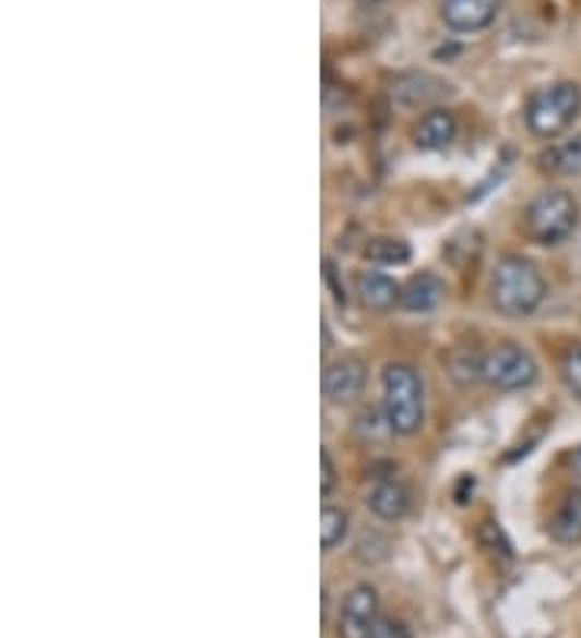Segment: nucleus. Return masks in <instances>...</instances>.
Instances as JSON below:
<instances>
[{"instance_id":"1","label":"nucleus","mask_w":581,"mask_h":638,"mask_svg":"<svg viewBox=\"0 0 581 638\" xmlns=\"http://www.w3.org/2000/svg\"><path fill=\"white\" fill-rule=\"evenodd\" d=\"M546 300V278L543 272L523 258V255H505L498 265H495V275H491V303L498 313L505 316H530L543 306Z\"/></svg>"},{"instance_id":"2","label":"nucleus","mask_w":581,"mask_h":638,"mask_svg":"<svg viewBox=\"0 0 581 638\" xmlns=\"http://www.w3.org/2000/svg\"><path fill=\"white\" fill-rule=\"evenodd\" d=\"M381 410L398 435H417L427 420V390L417 368L394 361L381 374Z\"/></svg>"},{"instance_id":"3","label":"nucleus","mask_w":581,"mask_h":638,"mask_svg":"<svg viewBox=\"0 0 581 638\" xmlns=\"http://www.w3.org/2000/svg\"><path fill=\"white\" fill-rule=\"evenodd\" d=\"M581 117V87L576 81H553L536 87L526 97L523 120L526 130L540 140H556L562 136Z\"/></svg>"},{"instance_id":"4","label":"nucleus","mask_w":581,"mask_h":638,"mask_svg":"<svg viewBox=\"0 0 581 638\" xmlns=\"http://www.w3.org/2000/svg\"><path fill=\"white\" fill-rule=\"evenodd\" d=\"M579 216V201L569 191L549 188V191H540L526 204V210H523V229H526V236L536 245H559V242H566L576 232Z\"/></svg>"},{"instance_id":"5","label":"nucleus","mask_w":581,"mask_h":638,"mask_svg":"<svg viewBox=\"0 0 581 638\" xmlns=\"http://www.w3.org/2000/svg\"><path fill=\"white\" fill-rule=\"evenodd\" d=\"M540 377L536 358L517 342H498L488 352H482V381L495 390H526Z\"/></svg>"},{"instance_id":"6","label":"nucleus","mask_w":581,"mask_h":638,"mask_svg":"<svg viewBox=\"0 0 581 638\" xmlns=\"http://www.w3.org/2000/svg\"><path fill=\"white\" fill-rule=\"evenodd\" d=\"M323 397L333 407H353L359 404L368 384V368L359 354H340L323 364Z\"/></svg>"},{"instance_id":"7","label":"nucleus","mask_w":581,"mask_h":638,"mask_svg":"<svg viewBox=\"0 0 581 638\" xmlns=\"http://www.w3.org/2000/svg\"><path fill=\"white\" fill-rule=\"evenodd\" d=\"M378 619V590L371 583H356L340 603L336 638H371Z\"/></svg>"},{"instance_id":"8","label":"nucleus","mask_w":581,"mask_h":638,"mask_svg":"<svg viewBox=\"0 0 581 638\" xmlns=\"http://www.w3.org/2000/svg\"><path fill=\"white\" fill-rule=\"evenodd\" d=\"M501 0H442V23L452 33H482L495 23Z\"/></svg>"},{"instance_id":"9","label":"nucleus","mask_w":581,"mask_h":638,"mask_svg":"<svg viewBox=\"0 0 581 638\" xmlns=\"http://www.w3.org/2000/svg\"><path fill=\"white\" fill-rule=\"evenodd\" d=\"M446 94H449V84L427 74V71L398 74L391 84V97L404 107H434L436 100H442Z\"/></svg>"},{"instance_id":"10","label":"nucleus","mask_w":581,"mask_h":638,"mask_svg":"<svg viewBox=\"0 0 581 638\" xmlns=\"http://www.w3.org/2000/svg\"><path fill=\"white\" fill-rule=\"evenodd\" d=\"M411 491L407 484H401L398 478H381L371 491H368V509L384 519V522H398L411 513Z\"/></svg>"},{"instance_id":"11","label":"nucleus","mask_w":581,"mask_h":638,"mask_svg":"<svg viewBox=\"0 0 581 638\" xmlns=\"http://www.w3.org/2000/svg\"><path fill=\"white\" fill-rule=\"evenodd\" d=\"M446 300V284L436 278L434 272H420L407 284H401V300L398 306L404 313H430Z\"/></svg>"},{"instance_id":"12","label":"nucleus","mask_w":581,"mask_h":638,"mask_svg":"<svg viewBox=\"0 0 581 638\" xmlns=\"http://www.w3.org/2000/svg\"><path fill=\"white\" fill-rule=\"evenodd\" d=\"M459 133V123H455V113H449L446 107H434L420 117V123L414 127V145L424 148V152H439L446 145H452Z\"/></svg>"},{"instance_id":"13","label":"nucleus","mask_w":581,"mask_h":638,"mask_svg":"<svg viewBox=\"0 0 581 638\" xmlns=\"http://www.w3.org/2000/svg\"><path fill=\"white\" fill-rule=\"evenodd\" d=\"M356 293H359V300L368 310L388 313L401 300V284L394 281V278H388V275H381V272H363L356 278Z\"/></svg>"},{"instance_id":"14","label":"nucleus","mask_w":581,"mask_h":638,"mask_svg":"<svg viewBox=\"0 0 581 638\" xmlns=\"http://www.w3.org/2000/svg\"><path fill=\"white\" fill-rule=\"evenodd\" d=\"M540 161H543V171H549V174L581 181V133H576L572 140L553 142V145L540 155Z\"/></svg>"},{"instance_id":"15","label":"nucleus","mask_w":581,"mask_h":638,"mask_svg":"<svg viewBox=\"0 0 581 638\" xmlns=\"http://www.w3.org/2000/svg\"><path fill=\"white\" fill-rule=\"evenodd\" d=\"M549 535L559 542V545H579L581 542V494H569L556 516L549 519Z\"/></svg>"},{"instance_id":"16","label":"nucleus","mask_w":581,"mask_h":638,"mask_svg":"<svg viewBox=\"0 0 581 638\" xmlns=\"http://www.w3.org/2000/svg\"><path fill=\"white\" fill-rule=\"evenodd\" d=\"M365 258L371 265H407L411 262V245L394 236H375L365 245Z\"/></svg>"},{"instance_id":"17","label":"nucleus","mask_w":581,"mask_h":638,"mask_svg":"<svg viewBox=\"0 0 581 638\" xmlns=\"http://www.w3.org/2000/svg\"><path fill=\"white\" fill-rule=\"evenodd\" d=\"M349 535V513L343 506H323L320 513V545L323 552H333L336 545H343Z\"/></svg>"},{"instance_id":"18","label":"nucleus","mask_w":581,"mask_h":638,"mask_svg":"<svg viewBox=\"0 0 581 638\" xmlns=\"http://www.w3.org/2000/svg\"><path fill=\"white\" fill-rule=\"evenodd\" d=\"M356 435L363 438V442H384V438H391V435H398L394 429H391V423H388V417H384V410L378 407H368V410H363L359 413V420H356Z\"/></svg>"},{"instance_id":"19","label":"nucleus","mask_w":581,"mask_h":638,"mask_svg":"<svg viewBox=\"0 0 581 638\" xmlns=\"http://www.w3.org/2000/svg\"><path fill=\"white\" fill-rule=\"evenodd\" d=\"M449 374H452L459 384L482 381V352H472V349H455V352L449 354Z\"/></svg>"},{"instance_id":"20","label":"nucleus","mask_w":581,"mask_h":638,"mask_svg":"<svg viewBox=\"0 0 581 638\" xmlns=\"http://www.w3.org/2000/svg\"><path fill=\"white\" fill-rule=\"evenodd\" d=\"M562 381L576 394V400H581V346H576L572 352L562 358Z\"/></svg>"},{"instance_id":"21","label":"nucleus","mask_w":581,"mask_h":638,"mask_svg":"<svg viewBox=\"0 0 581 638\" xmlns=\"http://www.w3.org/2000/svg\"><path fill=\"white\" fill-rule=\"evenodd\" d=\"M333 487H336V465H333L330 448H320V494L330 496Z\"/></svg>"},{"instance_id":"22","label":"nucleus","mask_w":581,"mask_h":638,"mask_svg":"<svg viewBox=\"0 0 581 638\" xmlns=\"http://www.w3.org/2000/svg\"><path fill=\"white\" fill-rule=\"evenodd\" d=\"M371 638H411V633L401 623H394V619H378L375 636Z\"/></svg>"},{"instance_id":"23","label":"nucleus","mask_w":581,"mask_h":638,"mask_svg":"<svg viewBox=\"0 0 581 638\" xmlns=\"http://www.w3.org/2000/svg\"><path fill=\"white\" fill-rule=\"evenodd\" d=\"M572 468H576V478L581 481V448H579V455H576V461H572Z\"/></svg>"},{"instance_id":"24","label":"nucleus","mask_w":581,"mask_h":638,"mask_svg":"<svg viewBox=\"0 0 581 638\" xmlns=\"http://www.w3.org/2000/svg\"><path fill=\"white\" fill-rule=\"evenodd\" d=\"M359 3H381V0H359Z\"/></svg>"}]
</instances>
